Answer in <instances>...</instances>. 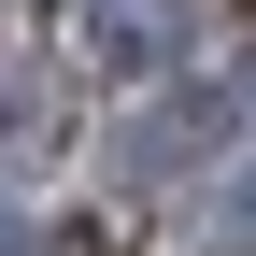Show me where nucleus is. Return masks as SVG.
Masks as SVG:
<instances>
[{
    "label": "nucleus",
    "mask_w": 256,
    "mask_h": 256,
    "mask_svg": "<svg viewBox=\"0 0 256 256\" xmlns=\"http://www.w3.org/2000/svg\"><path fill=\"white\" fill-rule=\"evenodd\" d=\"M86 28H100V43L128 57V72H142V57L171 43V0H86Z\"/></svg>",
    "instance_id": "1"
}]
</instances>
